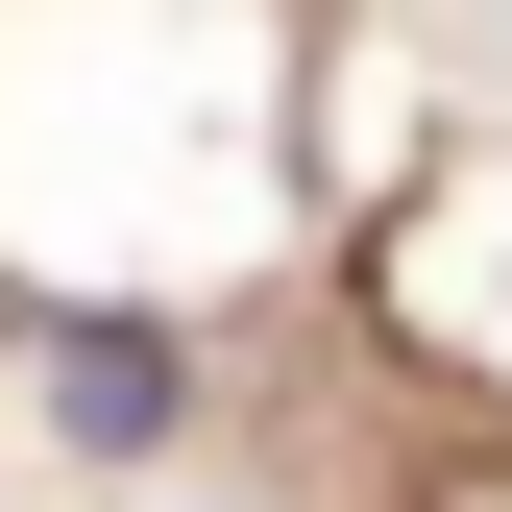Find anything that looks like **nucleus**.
Returning a JSON list of instances; mask_svg holds the SVG:
<instances>
[{
	"label": "nucleus",
	"instance_id": "nucleus-2",
	"mask_svg": "<svg viewBox=\"0 0 512 512\" xmlns=\"http://www.w3.org/2000/svg\"><path fill=\"white\" fill-rule=\"evenodd\" d=\"M415 512H512V464H415Z\"/></svg>",
	"mask_w": 512,
	"mask_h": 512
},
{
	"label": "nucleus",
	"instance_id": "nucleus-1",
	"mask_svg": "<svg viewBox=\"0 0 512 512\" xmlns=\"http://www.w3.org/2000/svg\"><path fill=\"white\" fill-rule=\"evenodd\" d=\"M49 415H74L98 464H147V439H171V342H147V317H49Z\"/></svg>",
	"mask_w": 512,
	"mask_h": 512
}]
</instances>
